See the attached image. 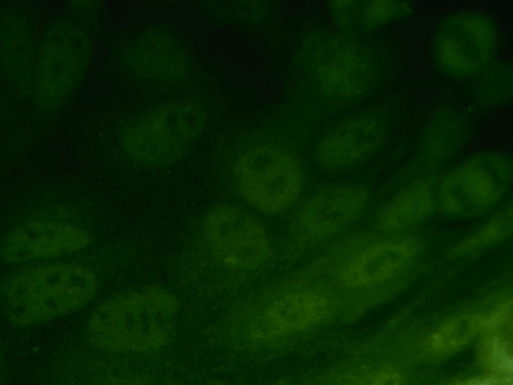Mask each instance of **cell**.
<instances>
[{
    "instance_id": "10",
    "label": "cell",
    "mask_w": 513,
    "mask_h": 385,
    "mask_svg": "<svg viewBox=\"0 0 513 385\" xmlns=\"http://www.w3.org/2000/svg\"><path fill=\"white\" fill-rule=\"evenodd\" d=\"M421 249L420 241L409 236L371 244L346 260L340 269V277L351 287L388 280L417 261Z\"/></svg>"
},
{
    "instance_id": "7",
    "label": "cell",
    "mask_w": 513,
    "mask_h": 385,
    "mask_svg": "<svg viewBox=\"0 0 513 385\" xmlns=\"http://www.w3.org/2000/svg\"><path fill=\"white\" fill-rule=\"evenodd\" d=\"M511 169V162L504 155H474L444 176L438 189L437 202L455 216L477 215L503 196Z\"/></svg>"
},
{
    "instance_id": "9",
    "label": "cell",
    "mask_w": 513,
    "mask_h": 385,
    "mask_svg": "<svg viewBox=\"0 0 513 385\" xmlns=\"http://www.w3.org/2000/svg\"><path fill=\"white\" fill-rule=\"evenodd\" d=\"M207 241L216 257L229 266L254 268L268 258L269 240L261 223L236 207H220L208 217Z\"/></svg>"
},
{
    "instance_id": "6",
    "label": "cell",
    "mask_w": 513,
    "mask_h": 385,
    "mask_svg": "<svg viewBox=\"0 0 513 385\" xmlns=\"http://www.w3.org/2000/svg\"><path fill=\"white\" fill-rule=\"evenodd\" d=\"M233 173L243 198L267 213L288 208L299 196L303 183V172L297 160L268 145L252 148L242 154Z\"/></svg>"
},
{
    "instance_id": "5",
    "label": "cell",
    "mask_w": 513,
    "mask_h": 385,
    "mask_svg": "<svg viewBox=\"0 0 513 385\" xmlns=\"http://www.w3.org/2000/svg\"><path fill=\"white\" fill-rule=\"evenodd\" d=\"M390 103L354 112L331 125L320 136L315 157L324 172H347L365 164L388 139Z\"/></svg>"
},
{
    "instance_id": "14",
    "label": "cell",
    "mask_w": 513,
    "mask_h": 385,
    "mask_svg": "<svg viewBox=\"0 0 513 385\" xmlns=\"http://www.w3.org/2000/svg\"><path fill=\"white\" fill-rule=\"evenodd\" d=\"M436 181L433 177L412 182L398 192L381 210L377 223L387 232L416 226L430 217L437 205Z\"/></svg>"
},
{
    "instance_id": "2",
    "label": "cell",
    "mask_w": 513,
    "mask_h": 385,
    "mask_svg": "<svg viewBox=\"0 0 513 385\" xmlns=\"http://www.w3.org/2000/svg\"><path fill=\"white\" fill-rule=\"evenodd\" d=\"M500 34L496 21L477 10L451 13L435 26L428 51L429 63L438 76L471 80L494 62Z\"/></svg>"
},
{
    "instance_id": "12",
    "label": "cell",
    "mask_w": 513,
    "mask_h": 385,
    "mask_svg": "<svg viewBox=\"0 0 513 385\" xmlns=\"http://www.w3.org/2000/svg\"><path fill=\"white\" fill-rule=\"evenodd\" d=\"M336 28L360 35L379 34L391 25L410 20L413 6L403 1H334L327 2Z\"/></svg>"
},
{
    "instance_id": "3",
    "label": "cell",
    "mask_w": 513,
    "mask_h": 385,
    "mask_svg": "<svg viewBox=\"0 0 513 385\" xmlns=\"http://www.w3.org/2000/svg\"><path fill=\"white\" fill-rule=\"evenodd\" d=\"M205 124L204 113L193 104L163 105L125 125L120 144L135 164L145 168L165 167L187 155Z\"/></svg>"
},
{
    "instance_id": "1",
    "label": "cell",
    "mask_w": 513,
    "mask_h": 385,
    "mask_svg": "<svg viewBox=\"0 0 513 385\" xmlns=\"http://www.w3.org/2000/svg\"><path fill=\"white\" fill-rule=\"evenodd\" d=\"M382 36L353 33L322 22L314 27L308 44L307 71L321 113L355 108L393 84L397 55Z\"/></svg>"
},
{
    "instance_id": "15",
    "label": "cell",
    "mask_w": 513,
    "mask_h": 385,
    "mask_svg": "<svg viewBox=\"0 0 513 385\" xmlns=\"http://www.w3.org/2000/svg\"><path fill=\"white\" fill-rule=\"evenodd\" d=\"M511 63L494 61L471 80L470 92L478 106L490 108L503 105L512 98Z\"/></svg>"
},
{
    "instance_id": "4",
    "label": "cell",
    "mask_w": 513,
    "mask_h": 385,
    "mask_svg": "<svg viewBox=\"0 0 513 385\" xmlns=\"http://www.w3.org/2000/svg\"><path fill=\"white\" fill-rule=\"evenodd\" d=\"M91 240L76 214L60 207H47L28 214L8 231L1 243V257L8 264L53 260L82 251Z\"/></svg>"
},
{
    "instance_id": "11",
    "label": "cell",
    "mask_w": 513,
    "mask_h": 385,
    "mask_svg": "<svg viewBox=\"0 0 513 385\" xmlns=\"http://www.w3.org/2000/svg\"><path fill=\"white\" fill-rule=\"evenodd\" d=\"M369 200V191L362 186L330 187L308 201L301 212V221L307 232L315 238L330 236L360 217Z\"/></svg>"
},
{
    "instance_id": "13",
    "label": "cell",
    "mask_w": 513,
    "mask_h": 385,
    "mask_svg": "<svg viewBox=\"0 0 513 385\" xmlns=\"http://www.w3.org/2000/svg\"><path fill=\"white\" fill-rule=\"evenodd\" d=\"M327 300L314 293L289 295L274 303L252 327V335L263 338L280 336L305 328L327 313Z\"/></svg>"
},
{
    "instance_id": "16",
    "label": "cell",
    "mask_w": 513,
    "mask_h": 385,
    "mask_svg": "<svg viewBox=\"0 0 513 385\" xmlns=\"http://www.w3.org/2000/svg\"><path fill=\"white\" fill-rule=\"evenodd\" d=\"M512 207L497 212L473 233L451 249L449 255L458 258L471 255L507 240L512 232Z\"/></svg>"
},
{
    "instance_id": "8",
    "label": "cell",
    "mask_w": 513,
    "mask_h": 385,
    "mask_svg": "<svg viewBox=\"0 0 513 385\" xmlns=\"http://www.w3.org/2000/svg\"><path fill=\"white\" fill-rule=\"evenodd\" d=\"M3 289L12 301H44L45 307L48 305V309L52 310L54 314L58 301L79 302L93 297L97 289V281L94 273L86 266L60 262L14 273L5 280Z\"/></svg>"
}]
</instances>
